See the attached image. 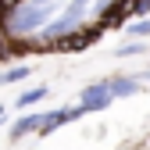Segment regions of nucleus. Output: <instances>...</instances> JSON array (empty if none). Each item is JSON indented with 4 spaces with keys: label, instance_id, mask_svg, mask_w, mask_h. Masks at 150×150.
Here are the masks:
<instances>
[{
    "label": "nucleus",
    "instance_id": "obj_4",
    "mask_svg": "<svg viewBox=\"0 0 150 150\" xmlns=\"http://www.w3.org/2000/svg\"><path fill=\"white\" fill-rule=\"evenodd\" d=\"M43 97H47V89H43V86H36V89H29V93H22V97H18V107H29V104L43 100Z\"/></svg>",
    "mask_w": 150,
    "mask_h": 150
},
{
    "label": "nucleus",
    "instance_id": "obj_9",
    "mask_svg": "<svg viewBox=\"0 0 150 150\" xmlns=\"http://www.w3.org/2000/svg\"><path fill=\"white\" fill-rule=\"evenodd\" d=\"M146 79H150V71H146Z\"/></svg>",
    "mask_w": 150,
    "mask_h": 150
},
{
    "label": "nucleus",
    "instance_id": "obj_8",
    "mask_svg": "<svg viewBox=\"0 0 150 150\" xmlns=\"http://www.w3.org/2000/svg\"><path fill=\"white\" fill-rule=\"evenodd\" d=\"M4 115H7V111H4V107H0V122H4Z\"/></svg>",
    "mask_w": 150,
    "mask_h": 150
},
{
    "label": "nucleus",
    "instance_id": "obj_6",
    "mask_svg": "<svg viewBox=\"0 0 150 150\" xmlns=\"http://www.w3.org/2000/svg\"><path fill=\"white\" fill-rule=\"evenodd\" d=\"M139 50H143V43H125V47H118L122 57H129V54H139Z\"/></svg>",
    "mask_w": 150,
    "mask_h": 150
},
{
    "label": "nucleus",
    "instance_id": "obj_5",
    "mask_svg": "<svg viewBox=\"0 0 150 150\" xmlns=\"http://www.w3.org/2000/svg\"><path fill=\"white\" fill-rule=\"evenodd\" d=\"M29 68H7V71H0V86H7V82H18V79H25Z\"/></svg>",
    "mask_w": 150,
    "mask_h": 150
},
{
    "label": "nucleus",
    "instance_id": "obj_2",
    "mask_svg": "<svg viewBox=\"0 0 150 150\" xmlns=\"http://www.w3.org/2000/svg\"><path fill=\"white\" fill-rule=\"evenodd\" d=\"M107 86H111L115 97H136V93L143 89L139 79H129V75H115V79H107Z\"/></svg>",
    "mask_w": 150,
    "mask_h": 150
},
{
    "label": "nucleus",
    "instance_id": "obj_1",
    "mask_svg": "<svg viewBox=\"0 0 150 150\" xmlns=\"http://www.w3.org/2000/svg\"><path fill=\"white\" fill-rule=\"evenodd\" d=\"M111 100H115V93H111L107 82H93V86L82 89V107H86V111H104Z\"/></svg>",
    "mask_w": 150,
    "mask_h": 150
},
{
    "label": "nucleus",
    "instance_id": "obj_7",
    "mask_svg": "<svg viewBox=\"0 0 150 150\" xmlns=\"http://www.w3.org/2000/svg\"><path fill=\"white\" fill-rule=\"evenodd\" d=\"M129 32H132V36H150V22H136Z\"/></svg>",
    "mask_w": 150,
    "mask_h": 150
},
{
    "label": "nucleus",
    "instance_id": "obj_3",
    "mask_svg": "<svg viewBox=\"0 0 150 150\" xmlns=\"http://www.w3.org/2000/svg\"><path fill=\"white\" fill-rule=\"evenodd\" d=\"M40 122H43V115H25V118H18V122L11 125V139H22V136H29V132H40Z\"/></svg>",
    "mask_w": 150,
    "mask_h": 150
}]
</instances>
